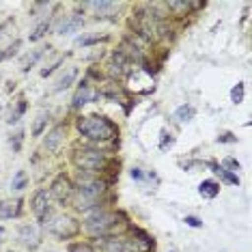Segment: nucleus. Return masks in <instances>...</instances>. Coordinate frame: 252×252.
Returning <instances> with one entry per match:
<instances>
[{
  "mask_svg": "<svg viewBox=\"0 0 252 252\" xmlns=\"http://www.w3.org/2000/svg\"><path fill=\"white\" fill-rule=\"evenodd\" d=\"M78 131L89 140H110L117 136V125L108 121L106 117L89 114V117L78 119Z\"/></svg>",
  "mask_w": 252,
  "mask_h": 252,
  "instance_id": "f257e3e1",
  "label": "nucleus"
},
{
  "mask_svg": "<svg viewBox=\"0 0 252 252\" xmlns=\"http://www.w3.org/2000/svg\"><path fill=\"white\" fill-rule=\"evenodd\" d=\"M114 222H117V218H114L112 214L95 209L93 214L87 216V220H84V226H87V231H91L93 235H106L114 226Z\"/></svg>",
  "mask_w": 252,
  "mask_h": 252,
  "instance_id": "f03ea898",
  "label": "nucleus"
},
{
  "mask_svg": "<svg viewBox=\"0 0 252 252\" xmlns=\"http://www.w3.org/2000/svg\"><path fill=\"white\" fill-rule=\"evenodd\" d=\"M45 226H48V231L56 235V237L61 239H67L71 237V235L78 233V222L73 220L71 216H52L48 222H45Z\"/></svg>",
  "mask_w": 252,
  "mask_h": 252,
  "instance_id": "7ed1b4c3",
  "label": "nucleus"
},
{
  "mask_svg": "<svg viewBox=\"0 0 252 252\" xmlns=\"http://www.w3.org/2000/svg\"><path fill=\"white\" fill-rule=\"evenodd\" d=\"M76 164L80 166L82 170H89V173H95L99 170L106 162V156L104 151H97V149H82V151L76 153Z\"/></svg>",
  "mask_w": 252,
  "mask_h": 252,
  "instance_id": "20e7f679",
  "label": "nucleus"
},
{
  "mask_svg": "<svg viewBox=\"0 0 252 252\" xmlns=\"http://www.w3.org/2000/svg\"><path fill=\"white\" fill-rule=\"evenodd\" d=\"M104 192V183H97V181H84L80 186V196L76 200V205L80 209H87L95 203V198Z\"/></svg>",
  "mask_w": 252,
  "mask_h": 252,
  "instance_id": "39448f33",
  "label": "nucleus"
},
{
  "mask_svg": "<svg viewBox=\"0 0 252 252\" xmlns=\"http://www.w3.org/2000/svg\"><path fill=\"white\" fill-rule=\"evenodd\" d=\"M31 207H32V214H35L41 222H48L52 218V205H50V194L45 190H39L35 192V196L31 200Z\"/></svg>",
  "mask_w": 252,
  "mask_h": 252,
  "instance_id": "423d86ee",
  "label": "nucleus"
},
{
  "mask_svg": "<svg viewBox=\"0 0 252 252\" xmlns=\"http://www.w3.org/2000/svg\"><path fill=\"white\" fill-rule=\"evenodd\" d=\"M50 194H52L59 203H67L73 194V183L69 181V177H65V175L56 177L52 181V188H50Z\"/></svg>",
  "mask_w": 252,
  "mask_h": 252,
  "instance_id": "0eeeda50",
  "label": "nucleus"
},
{
  "mask_svg": "<svg viewBox=\"0 0 252 252\" xmlns=\"http://www.w3.org/2000/svg\"><path fill=\"white\" fill-rule=\"evenodd\" d=\"M129 89L136 91V93H149V91H153V80L147 71L136 69L129 76Z\"/></svg>",
  "mask_w": 252,
  "mask_h": 252,
  "instance_id": "6e6552de",
  "label": "nucleus"
},
{
  "mask_svg": "<svg viewBox=\"0 0 252 252\" xmlns=\"http://www.w3.org/2000/svg\"><path fill=\"white\" fill-rule=\"evenodd\" d=\"M18 237H20V242L24 244L26 248H37L39 242H41V237H39V228H37V226H32V224L20 226Z\"/></svg>",
  "mask_w": 252,
  "mask_h": 252,
  "instance_id": "1a4fd4ad",
  "label": "nucleus"
},
{
  "mask_svg": "<svg viewBox=\"0 0 252 252\" xmlns=\"http://www.w3.org/2000/svg\"><path fill=\"white\" fill-rule=\"evenodd\" d=\"M82 24H84L82 15L71 13V15H67L65 20L59 22V26H56V32H59V35H69V32H76L78 28H82Z\"/></svg>",
  "mask_w": 252,
  "mask_h": 252,
  "instance_id": "9d476101",
  "label": "nucleus"
},
{
  "mask_svg": "<svg viewBox=\"0 0 252 252\" xmlns=\"http://www.w3.org/2000/svg\"><path fill=\"white\" fill-rule=\"evenodd\" d=\"M20 211H22V200L20 198L0 200V218H2V220H9V218L20 216Z\"/></svg>",
  "mask_w": 252,
  "mask_h": 252,
  "instance_id": "9b49d317",
  "label": "nucleus"
},
{
  "mask_svg": "<svg viewBox=\"0 0 252 252\" xmlns=\"http://www.w3.org/2000/svg\"><path fill=\"white\" fill-rule=\"evenodd\" d=\"M63 136H65V127H63V125H56V127L45 136V142H43L45 149H48V151H56L59 145L63 142Z\"/></svg>",
  "mask_w": 252,
  "mask_h": 252,
  "instance_id": "f8f14e48",
  "label": "nucleus"
},
{
  "mask_svg": "<svg viewBox=\"0 0 252 252\" xmlns=\"http://www.w3.org/2000/svg\"><path fill=\"white\" fill-rule=\"evenodd\" d=\"M91 99H95V91L91 89L89 84H82V87L76 91V95H73V108H80V106L89 104Z\"/></svg>",
  "mask_w": 252,
  "mask_h": 252,
  "instance_id": "ddd939ff",
  "label": "nucleus"
},
{
  "mask_svg": "<svg viewBox=\"0 0 252 252\" xmlns=\"http://www.w3.org/2000/svg\"><path fill=\"white\" fill-rule=\"evenodd\" d=\"M87 7H91L95 11L97 18H106L108 13H112V11L117 9V2H106V0H99V2H89Z\"/></svg>",
  "mask_w": 252,
  "mask_h": 252,
  "instance_id": "4468645a",
  "label": "nucleus"
},
{
  "mask_svg": "<svg viewBox=\"0 0 252 252\" xmlns=\"http://www.w3.org/2000/svg\"><path fill=\"white\" fill-rule=\"evenodd\" d=\"M45 50H48V48H37V50H32L31 54H26L24 59H22V71L32 69V67L37 65V61H39V59H41V56L45 54Z\"/></svg>",
  "mask_w": 252,
  "mask_h": 252,
  "instance_id": "2eb2a0df",
  "label": "nucleus"
},
{
  "mask_svg": "<svg viewBox=\"0 0 252 252\" xmlns=\"http://www.w3.org/2000/svg\"><path fill=\"white\" fill-rule=\"evenodd\" d=\"M198 192H200V196H203V198H216L218 192H220V186H218L216 181L207 179V181H203L198 186Z\"/></svg>",
  "mask_w": 252,
  "mask_h": 252,
  "instance_id": "dca6fc26",
  "label": "nucleus"
},
{
  "mask_svg": "<svg viewBox=\"0 0 252 252\" xmlns=\"http://www.w3.org/2000/svg\"><path fill=\"white\" fill-rule=\"evenodd\" d=\"M194 114H196L194 106H181V108H177V112H175V121L177 123H188V121L194 119Z\"/></svg>",
  "mask_w": 252,
  "mask_h": 252,
  "instance_id": "f3484780",
  "label": "nucleus"
},
{
  "mask_svg": "<svg viewBox=\"0 0 252 252\" xmlns=\"http://www.w3.org/2000/svg\"><path fill=\"white\" fill-rule=\"evenodd\" d=\"M76 78H78V69H69V71L65 73V76H61L59 80H56L54 91H63V89H67V87H69V84H71Z\"/></svg>",
  "mask_w": 252,
  "mask_h": 252,
  "instance_id": "a211bd4d",
  "label": "nucleus"
},
{
  "mask_svg": "<svg viewBox=\"0 0 252 252\" xmlns=\"http://www.w3.org/2000/svg\"><path fill=\"white\" fill-rule=\"evenodd\" d=\"M134 248V244H127V242H117V239H112L110 244H108V252H131Z\"/></svg>",
  "mask_w": 252,
  "mask_h": 252,
  "instance_id": "6ab92c4d",
  "label": "nucleus"
},
{
  "mask_svg": "<svg viewBox=\"0 0 252 252\" xmlns=\"http://www.w3.org/2000/svg\"><path fill=\"white\" fill-rule=\"evenodd\" d=\"M24 188H26V173H24V170H18L15 177L11 179V190L20 192V190H24Z\"/></svg>",
  "mask_w": 252,
  "mask_h": 252,
  "instance_id": "aec40b11",
  "label": "nucleus"
},
{
  "mask_svg": "<svg viewBox=\"0 0 252 252\" xmlns=\"http://www.w3.org/2000/svg\"><path fill=\"white\" fill-rule=\"evenodd\" d=\"M20 45H22V41H20V39H15L13 43H9L7 48H4L2 52H0V61H7V59H11V56H13V54H15V52H18V50H20Z\"/></svg>",
  "mask_w": 252,
  "mask_h": 252,
  "instance_id": "412c9836",
  "label": "nucleus"
},
{
  "mask_svg": "<svg viewBox=\"0 0 252 252\" xmlns=\"http://www.w3.org/2000/svg\"><path fill=\"white\" fill-rule=\"evenodd\" d=\"M48 31H50V20H45V22H41V24H39L35 31L31 32V41H39V39H41Z\"/></svg>",
  "mask_w": 252,
  "mask_h": 252,
  "instance_id": "4be33fe9",
  "label": "nucleus"
},
{
  "mask_svg": "<svg viewBox=\"0 0 252 252\" xmlns=\"http://www.w3.org/2000/svg\"><path fill=\"white\" fill-rule=\"evenodd\" d=\"M45 123H48V112H41V114L37 117L35 125H32V136H41V131H43V127H45Z\"/></svg>",
  "mask_w": 252,
  "mask_h": 252,
  "instance_id": "5701e85b",
  "label": "nucleus"
},
{
  "mask_svg": "<svg viewBox=\"0 0 252 252\" xmlns=\"http://www.w3.org/2000/svg\"><path fill=\"white\" fill-rule=\"evenodd\" d=\"M24 110H26V101H24V99H20V101H18V106H15V110H11V114H9L7 121H9V123L20 121V117H22V112H24Z\"/></svg>",
  "mask_w": 252,
  "mask_h": 252,
  "instance_id": "b1692460",
  "label": "nucleus"
},
{
  "mask_svg": "<svg viewBox=\"0 0 252 252\" xmlns=\"http://www.w3.org/2000/svg\"><path fill=\"white\" fill-rule=\"evenodd\" d=\"M231 99H233V104H242V99H244V84H237V87L231 91Z\"/></svg>",
  "mask_w": 252,
  "mask_h": 252,
  "instance_id": "393cba45",
  "label": "nucleus"
},
{
  "mask_svg": "<svg viewBox=\"0 0 252 252\" xmlns=\"http://www.w3.org/2000/svg\"><path fill=\"white\" fill-rule=\"evenodd\" d=\"M67 252H95V250H93V246H91V244H82V242H80V244H71Z\"/></svg>",
  "mask_w": 252,
  "mask_h": 252,
  "instance_id": "a878e982",
  "label": "nucleus"
},
{
  "mask_svg": "<svg viewBox=\"0 0 252 252\" xmlns=\"http://www.w3.org/2000/svg\"><path fill=\"white\" fill-rule=\"evenodd\" d=\"M170 9H179V11H188L192 7H198V2H168Z\"/></svg>",
  "mask_w": 252,
  "mask_h": 252,
  "instance_id": "bb28decb",
  "label": "nucleus"
},
{
  "mask_svg": "<svg viewBox=\"0 0 252 252\" xmlns=\"http://www.w3.org/2000/svg\"><path fill=\"white\" fill-rule=\"evenodd\" d=\"M99 39H106V37H99V35H93V37H80L76 45H89V43H95V41H99Z\"/></svg>",
  "mask_w": 252,
  "mask_h": 252,
  "instance_id": "cd10ccee",
  "label": "nucleus"
},
{
  "mask_svg": "<svg viewBox=\"0 0 252 252\" xmlns=\"http://www.w3.org/2000/svg\"><path fill=\"white\" fill-rule=\"evenodd\" d=\"M11 26H13V22H11V20H7V22H2V24H0V41L9 35L7 31H11Z\"/></svg>",
  "mask_w": 252,
  "mask_h": 252,
  "instance_id": "c85d7f7f",
  "label": "nucleus"
},
{
  "mask_svg": "<svg viewBox=\"0 0 252 252\" xmlns=\"http://www.w3.org/2000/svg\"><path fill=\"white\" fill-rule=\"evenodd\" d=\"M22 138H24V131H18V134H15V138H13V136H11V147H13L15 151H18V149H20V145H22Z\"/></svg>",
  "mask_w": 252,
  "mask_h": 252,
  "instance_id": "c756f323",
  "label": "nucleus"
},
{
  "mask_svg": "<svg viewBox=\"0 0 252 252\" xmlns=\"http://www.w3.org/2000/svg\"><path fill=\"white\" fill-rule=\"evenodd\" d=\"M183 222H186L188 226H192V228L200 226V220H198V218H194V216H186V218H183Z\"/></svg>",
  "mask_w": 252,
  "mask_h": 252,
  "instance_id": "7c9ffc66",
  "label": "nucleus"
},
{
  "mask_svg": "<svg viewBox=\"0 0 252 252\" xmlns=\"http://www.w3.org/2000/svg\"><path fill=\"white\" fill-rule=\"evenodd\" d=\"M222 168H231V170H239V162H235L233 158H226L224 159V166Z\"/></svg>",
  "mask_w": 252,
  "mask_h": 252,
  "instance_id": "2f4dec72",
  "label": "nucleus"
},
{
  "mask_svg": "<svg viewBox=\"0 0 252 252\" xmlns=\"http://www.w3.org/2000/svg\"><path fill=\"white\" fill-rule=\"evenodd\" d=\"M218 142H235V138H231V134H224V136H218Z\"/></svg>",
  "mask_w": 252,
  "mask_h": 252,
  "instance_id": "473e14b6",
  "label": "nucleus"
},
{
  "mask_svg": "<svg viewBox=\"0 0 252 252\" xmlns=\"http://www.w3.org/2000/svg\"><path fill=\"white\" fill-rule=\"evenodd\" d=\"M131 177H134V179H142V175H140V170H138V168L131 170Z\"/></svg>",
  "mask_w": 252,
  "mask_h": 252,
  "instance_id": "72a5a7b5",
  "label": "nucleus"
},
{
  "mask_svg": "<svg viewBox=\"0 0 252 252\" xmlns=\"http://www.w3.org/2000/svg\"><path fill=\"white\" fill-rule=\"evenodd\" d=\"M4 237H7V231H4V228H2V226H0V242H2V239H4Z\"/></svg>",
  "mask_w": 252,
  "mask_h": 252,
  "instance_id": "f704fd0d",
  "label": "nucleus"
},
{
  "mask_svg": "<svg viewBox=\"0 0 252 252\" xmlns=\"http://www.w3.org/2000/svg\"><path fill=\"white\" fill-rule=\"evenodd\" d=\"M0 112H2V108H0Z\"/></svg>",
  "mask_w": 252,
  "mask_h": 252,
  "instance_id": "c9c22d12",
  "label": "nucleus"
},
{
  "mask_svg": "<svg viewBox=\"0 0 252 252\" xmlns=\"http://www.w3.org/2000/svg\"><path fill=\"white\" fill-rule=\"evenodd\" d=\"M11 252H13V250H11Z\"/></svg>",
  "mask_w": 252,
  "mask_h": 252,
  "instance_id": "e433bc0d",
  "label": "nucleus"
}]
</instances>
